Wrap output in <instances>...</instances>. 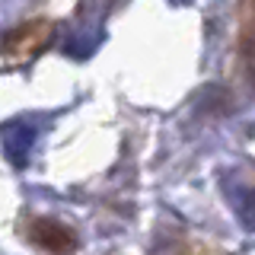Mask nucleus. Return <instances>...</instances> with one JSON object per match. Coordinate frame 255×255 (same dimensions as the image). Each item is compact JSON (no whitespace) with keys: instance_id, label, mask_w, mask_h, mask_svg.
<instances>
[{"instance_id":"obj_1","label":"nucleus","mask_w":255,"mask_h":255,"mask_svg":"<svg viewBox=\"0 0 255 255\" xmlns=\"http://www.w3.org/2000/svg\"><path fill=\"white\" fill-rule=\"evenodd\" d=\"M236 54L246 74L255 80V0H239L236 16Z\"/></svg>"},{"instance_id":"obj_2","label":"nucleus","mask_w":255,"mask_h":255,"mask_svg":"<svg viewBox=\"0 0 255 255\" xmlns=\"http://www.w3.org/2000/svg\"><path fill=\"white\" fill-rule=\"evenodd\" d=\"M48 22H29V26H22V29H13V35L6 38V45H3V51L10 54L13 61H26L32 58V54L38 51L45 42H48Z\"/></svg>"},{"instance_id":"obj_3","label":"nucleus","mask_w":255,"mask_h":255,"mask_svg":"<svg viewBox=\"0 0 255 255\" xmlns=\"http://www.w3.org/2000/svg\"><path fill=\"white\" fill-rule=\"evenodd\" d=\"M29 236L35 239L38 246H45L48 252H54V255H64V252H70L74 249V233H70L67 227H61V223H54V220H35V227L29 230Z\"/></svg>"},{"instance_id":"obj_4","label":"nucleus","mask_w":255,"mask_h":255,"mask_svg":"<svg viewBox=\"0 0 255 255\" xmlns=\"http://www.w3.org/2000/svg\"><path fill=\"white\" fill-rule=\"evenodd\" d=\"M191 255H207V252H191Z\"/></svg>"}]
</instances>
